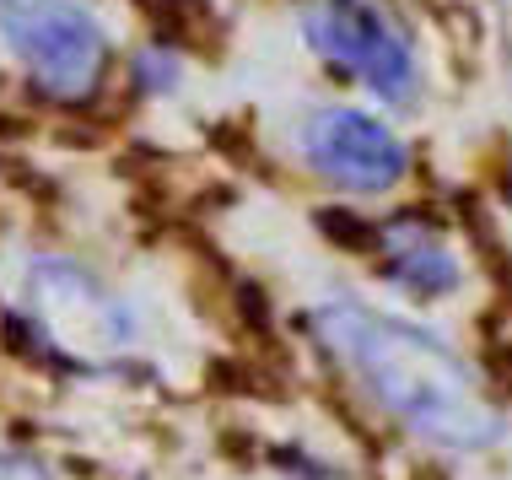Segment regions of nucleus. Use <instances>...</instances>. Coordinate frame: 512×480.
<instances>
[{"label":"nucleus","mask_w":512,"mask_h":480,"mask_svg":"<svg viewBox=\"0 0 512 480\" xmlns=\"http://www.w3.org/2000/svg\"><path fill=\"white\" fill-rule=\"evenodd\" d=\"M324 346L340 356V367L367 389V400L394 416L410 437L448 454H480L502 443V410L480 389L459 351H448L437 335L415 329L394 313H378L356 297H329L313 313Z\"/></svg>","instance_id":"1"},{"label":"nucleus","mask_w":512,"mask_h":480,"mask_svg":"<svg viewBox=\"0 0 512 480\" xmlns=\"http://www.w3.org/2000/svg\"><path fill=\"white\" fill-rule=\"evenodd\" d=\"M17 319L38 351L76 373H103L135 346V313L87 265L60 254H44L22 270Z\"/></svg>","instance_id":"2"},{"label":"nucleus","mask_w":512,"mask_h":480,"mask_svg":"<svg viewBox=\"0 0 512 480\" xmlns=\"http://www.w3.org/2000/svg\"><path fill=\"white\" fill-rule=\"evenodd\" d=\"M0 44L49 103H92L114 60L103 22L76 0H0Z\"/></svg>","instance_id":"3"},{"label":"nucleus","mask_w":512,"mask_h":480,"mask_svg":"<svg viewBox=\"0 0 512 480\" xmlns=\"http://www.w3.org/2000/svg\"><path fill=\"white\" fill-rule=\"evenodd\" d=\"M302 33L383 103H415V49L383 0H302Z\"/></svg>","instance_id":"4"},{"label":"nucleus","mask_w":512,"mask_h":480,"mask_svg":"<svg viewBox=\"0 0 512 480\" xmlns=\"http://www.w3.org/2000/svg\"><path fill=\"white\" fill-rule=\"evenodd\" d=\"M302 157L324 184L345 189V195H389L410 168L405 141L383 119L345 103L313 108L302 119Z\"/></svg>","instance_id":"5"},{"label":"nucleus","mask_w":512,"mask_h":480,"mask_svg":"<svg viewBox=\"0 0 512 480\" xmlns=\"http://www.w3.org/2000/svg\"><path fill=\"white\" fill-rule=\"evenodd\" d=\"M378 249L383 270L394 276V286H405L410 297H442L459 286V259H453L448 238L421 222V216H394L378 227Z\"/></svg>","instance_id":"6"},{"label":"nucleus","mask_w":512,"mask_h":480,"mask_svg":"<svg viewBox=\"0 0 512 480\" xmlns=\"http://www.w3.org/2000/svg\"><path fill=\"white\" fill-rule=\"evenodd\" d=\"M0 480H54L38 459L17 454V448H0Z\"/></svg>","instance_id":"7"}]
</instances>
